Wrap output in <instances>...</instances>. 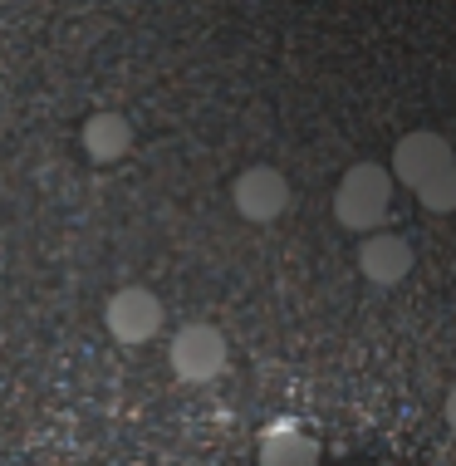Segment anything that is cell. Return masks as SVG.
I'll return each mask as SVG.
<instances>
[{
    "label": "cell",
    "instance_id": "10",
    "mask_svg": "<svg viewBox=\"0 0 456 466\" xmlns=\"http://www.w3.org/2000/svg\"><path fill=\"white\" fill-rule=\"evenodd\" d=\"M441 412H447V422H451V432H456V388L447 393V408H441Z\"/></svg>",
    "mask_w": 456,
    "mask_h": 466
},
{
    "label": "cell",
    "instance_id": "4",
    "mask_svg": "<svg viewBox=\"0 0 456 466\" xmlns=\"http://www.w3.org/2000/svg\"><path fill=\"white\" fill-rule=\"evenodd\" d=\"M104 319H108V334L118 339V344H147V339H157V329H162V299L143 285H128L108 299Z\"/></svg>",
    "mask_w": 456,
    "mask_h": 466
},
{
    "label": "cell",
    "instance_id": "9",
    "mask_svg": "<svg viewBox=\"0 0 456 466\" xmlns=\"http://www.w3.org/2000/svg\"><path fill=\"white\" fill-rule=\"evenodd\" d=\"M417 201H422L427 211H456V167H447V172H437L432 182H422L417 187Z\"/></svg>",
    "mask_w": 456,
    "mask_h": 466
},
{
    "label": "cell",
    "instance_id": "6",
    "mask_svg": "<svg viewBox=\"0 0 456 466\" xmlns=\"http://www.w3.org/2000/svg\"><path fill=\"white\" fill-rule=\"evenodd\" d=\"M359 270H363V280H373L383 289L402 285L408 270H412V246L402 241V236H392V231H369L363 246H359Z\"/></svg>",
    "mask_w": 456,
    "mask_h": 466
},
{
    "label": "cell",
    "instance_id": "5",
    "mask_svg": "<svg viewBox=\"0 0 456 466\" xmlns=\"http://www.w3.org/2000/svg\"><path fill=\"white\" fill-rule=\"evenodd\" d=\"M289 207V182L275 167H246L236 177V211L246 221H275Z\"/></svg>",
    "mask_w": 456,
    "mask_h": 466
},
{
    "label": "cell",
    "instance_id": "8",
    "mask_svg": "<svg viewBox=\"0 0 456 466\" xmlns=\"http://www.w3.org/2000/svg\"><path fill=\"white\" fill-rule=\"evenodd\" d=\"M260 466H319V442L295 427H280L260 442Z\"/></svg>",
    "mask_w": 456,
    "mask_h": 466
},
{
    "label": "cell",
    "instance_id": "1",
    "mask_svg": "<svg viewBox=\"0 0 456 466\" xmlns=\"http://www.w3.org/2000/svg\"><path fill=\"white\" fill-rule=\"evenodd\" d=\"M388 207H392V177L388 167L378 162H359L339 177V192H334V217L339 226L349 231H378L388 221Z\"/></svg>",
    "mask_w": 456,
    "mask_h": 466
},
{
    "label": "cell",
    "instance_id": "7",
    "mask_svg": "<svg viewBox=\"0 0 456 466\" xmlns=\"http://www.w3.org/2000/svg\"><path fill=\"white\" fill-rule=\"evenodd\" d=\"M133 147V123L123 113H94L84 123V153L94 162H118Z\"/></svg>",
    "mask_w": 456,
    "mask_h": 466
},
{
    "label": "cell",
    "instance_id": "2",
    "mask_svg": "<svg viewBox=\"0 0 456 466\" xmlns=\"http://www.w3.org/2000/svg\"><path fill=\"white\" fill-rule=\"evenodd\" d=\"M167 359L182 383H207V378H217L226 369V339L217 324H187V329L172 334Z\"/></svg>",
    "mask_w": 456,
    "mask_h": 466
},
{
    "label": "cell",
    "instance_id": "3",
    "mask_svg": "<svg viewBox=\"0 0 456 466\" xmlns=\"http://www.w3.org/2000/svg\"><path fill=\"white\" fill-rule=\"evenodd\" d=\"M456 167V157H451V143L441 133H427V128H417V133H402V143L392 147V172L388 177H398L402 187H422V182H432L437 172H447Z\"/></svg>",
    "mask_w": 456,
    "mask_h": 466
}]
</instances>
